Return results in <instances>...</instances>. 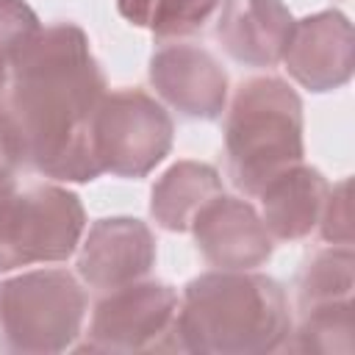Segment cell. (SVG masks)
I'll return each instance as SVG.
<instances>
[{
  "label": "cell",
  "instance_id": "cell-1",
  "mask_svg": "<svg viewBox=\"0 0 355 355\" xmlns=\"http://www.w3.org/2000/svg\"><path fill=\"white\" fill-rule=\"evenodd\" d=\"M105 94V75L89 36L75 22L39 28L8 61L0 92V150L17 169L53 180L100 178L92 150V116Z\"/></svg>",
  "mask_w": 355,
  "mask_h": 355
},
{
  "label": "cell",
  "instance_id": "cell-2",
  "mask_svg": "<svg viewBox=\"0 0 355 355\" xmlns=\"http://www.w3.org/2000/svg\"><path fill=\"white\" fill-rule=\"evenodd\" d=\"M178 344L194 355H263L283 349L291 308L283 286L252 269H216L186 283Z\"/></svg>",
  "mask_w": 355,
  "mask_h": 355
},
{
  "label": "cell",
  "instance_id": "cell-3",
  "mask_svg": "<svg viewBox=\"0 0 355 355\" xmlns=\"http://www.w3.org/2000/svg\"><path fill=\"white\" fill-rule=\"evenodd\" d=\"M302 100L280 78L244 80L225 119L227 178L250 197L302 161Z\"/></svg>",
  "mask_w": 355,
  "mask_h": 355
},
{
  "label": "cell",
  "instance_id": "cell-4",
  "mask_svg": "<svg viewBox=\"0 0 355 355\" xmlns=\"http://www.w3.org/2000/svg\"><path fill=\"white\" fill-rule=\"evenodd\" d=\"M86 291L67 269L22 272L0 283V352L53 355L80 336Z\"/></svg>",
  "mask_w": 355,
  "mask_h": 355
},
{
  "label": "cell",
  "instance_id": "cell-5",
  "mask_svg": "<svg viewBox=\"0 0 355 355\" xmlns=\"http://www.w3.org/2000/svg\"><path fill=\"white\" fill-rule=\"evenodd\" d=\"M86 230L80 197L55 183L17 189L0 205V272L67 261Z\"/></svg>",
  "mask_w": 355,
  "mask_h": 355
},
{
  "label": "cell",
  "instance_id": "cell-6",
  "mask_svg": "<svg viewBox=\"0 0 355 355\" xmlns=\"http://www.w3.org/2000/svg\"><path fill=\"white\" fill-rule=\"evenodd\" d=\"M172 116L141 89L105 92L92 116V150L100 172L116 178L150 175L172 147Z\"/></svg>",
  "mask_w": 355,
  "mask_h": 355
},
{
  "label": "cell",
  "instance_id": "cell-7",
  "mask_svg": "<svg viewBox=\"0 0 355 355\" xmlns=\"http://www.w3.org/2000/svg\"><path fill=\"white\" fill-rule=\"evenodd\" d=\"M178 294L158 280H136L105 291L94 305L80 352H158L178 344Z\"/></svg>",
  "mask_w": 355,
  "mask_h": 355
},
{
  "label": "cell",
  "instance_id": "cell-8",
  "mask_svg": "<svg viewBox=\"0 0 355 355\" xmlns=\"http://www.w3.org/2000/svg\"><path fill=\"white\" fill-rule=\"evenodd\" d=\"M150 83L166 105L189 119H216L227 103V72L197 44L175 42L155 50Z\"/></svg>",
  "mask_w": 355,
  "mask_h": 355
},
{
  "label": "cell",
  "instance_id": "cell-9",
  "mask_svg": "<svg viewBox=\"0 0 355 355\" xmlns=\"http://www.w3.org/2000/svg\"><path fill=\"white\" fill-rule=\"evenodd\" d=\"M288 75L311 92H333L352 78L355 36L341 11H319L294 22L283 53Z\"/></svg>",
  "mask_w": 355,
  "mask_h": 355
},
{
  "label": "cell",
  "instance_id": "cell-10",
  "mask_svg": "<svg viewBox=\"0 0 355 355\" xmlns=\"http://www.w3.org/2000/svg\"><path fill=\"white\" fill-rule=\"evenodd\" d=\"M155 263V236L133 216L97 219L78 252V275L89 288L111 291L141 280Z\"/></svg>",
  "mask_w": 355,
  "mask_h": 355
},
{
  "label": "cell",
  "instance_id": "cell-11",
  "mask_svg": "<svg viewBox=\"0 0 355 355\" xmlns=\"http://www.w3.org/2000/svg\"><path fill=\"white\" fill-rule=\"evenodd\" d=\"M189 230L200 255L216 269H255L272 255V236L261 214L247 200L225 191L200 208Z\"/></svg>",
  "mask_w": 355,
  "mask_h": 355
},
{
  "label": "cell",
  "instance_id": "cell-12",
  "mask_svg": "<svg viewBox=\"0 0 355 355\" xmlns=\"http://www.w3.org/2000/svg\"><path fill=\"white\" fill-rule=\"evenodd\" d=\"M294 22L283 0H225L216 19V39L239 64L275 67L283 61Z\"/></svg>",
  "mask_w": 355,
  "mask_h": 355
},
{
  "label": "cell",
  "instance_id": "cell-13",
  "mask_svg": "<svg viewBox=\"0 0 355 355\" xmlns=\"http://www.w3.org/2000/svg\"><path fill=\"white\" fill-rule=\"evenodd\" d=\"M327 191L330 186L319 169L305 166L302 161L294 164L258 191L263 227L277 241H297L311 236L319 225Z\"/></svg>",
  "mask_w": 355,
  "mask_h": 355
},
{
  "label": "cell",
  "instance_id": "cell-14",
  "mask_svg": "<svg viewBox=\"0 0 355 355\" xmlns=\"http://www.w3.org/2000/svg\"><path fill=\"white\" fill-rule=\"evenodd\" d=\"M216 194H222V178L211 164L178 161L155 180L150 191V214L164 230L183 233Z\"/></svg>",
  "mask_w": 355,
  "mask_h": 355
},
{
  "label": "cell",
  "instance_id": "cell-15",
  "mask_svg": "<svg viewBox=\"0 0 355 355\" xmlns=\"http://www.w3.org/2000/svg\"><path fill=\"white\" fill-rule=\"evenodd\" d=\"M352 247L349 244H330L327 250L313 252L297 277V302L300 311L330 305L352 297Z\"/></svg>",
  "mask_w": 355,
  "mask_h": 355
},
{
  "label": "cell",
  "instance_id": "cell-16",
  "mask_svg": "<svg viewBox=\"0 0 355 355\" xmlns=\"http://www.w3.org/2000/svg\"><path fill=\"white\" fill-rule=\"evenodd\" d=\"M283 349L319 352V355H349L352 341V300L316 305L302 311L300 327L288 333Z\"/></svg>",
  "mask_w": 355,
  "mask_h": 355
},
{
  "label": "cell",
  "instance_id": "cell-17",
  "mask_svg": "<svg viewBox=\"0 0 355 355\" xmlns=\"http://www.w3.org/2000/svg\"><path fill=\"white\" fill-rule=\"evenodd\" d=\"M222 0H158L155 14L150 19V31L155 39H180L197 33Z\"/></svg>",
  "mask_w": 355,
  "mask_h": 355
},
{
  "label": "cell",
  "instance_id": "cell-18",
  "mask_svg": "<svg viewBox=\"0 0 355 355\" xmlns=\"http://www.w3.org/2000/svg\"><path fill=\"white\" fill-rule=\"evenodd\" d=\"M39 28V17L25 0H0V50L8 61Z\"/></svg>",
  "mask_w": 355,
  "mask_h": 355
},
{
  "label": "cell",
  "instance_id": "cell-19",
  "mask_svg": "<svg viewBox=\"0 0 355 355\" xmlns=\"http://www.w3.org/2000/svg\"><path fill=\"white\" fill-rule=\"evenodd\" d=\"M349 180H338L324 200L322 216H319V230L322 239L330 244H349L352 233H349Z\"/></svg>",
  "mask_w": 355,
  "mask_h": 355
},
{
  "label": "cell",
  "instance_id": "cell-20",
  "mask_svg": "<svg viewBox=\"0 0 355 355\" xmlns=\"http://www.w3.org/2000/svg\"><path fill=\"white\" fill-rule=\"evenodd\" d=\"M155 6H158V0H116L119 14L130 25H136V28H150V19L155 14Z\"/></svg>",
  "mask_w": 355,
  "mask_h": 355
},
{
  "label": "cell",
  "instance_id": "cell-21",
  "mask_svg": "<svg viewBox=\"0 0 355 355\" xmlns=\"http://www.w3.org/2000/svg\"><path fill=\"white\" fill-rule=\"evenodd\" d=\"M17 194V166L0 150V205Z\"/></svg>",
  "mask_w": 355,
  "mask_h": 355
},
{
  "label": "cell",
  "instance_id": "cell-22",
  "mask_svg": "<svg viewBox=\"0 0 355 355\" xmlns=\"http://www.w3.org/2000/svg\"><path fill=\"white\" fill-rule=\"evenodd\" d=\"M6 83H8V55L0 50V92L6 89Z\"/></svg>",
  "mask_w": 355,
  "mask_h": 355
}]
</instances>
